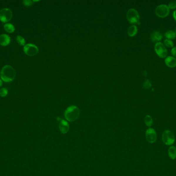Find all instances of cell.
<instances>
[{
  "mask_svg": "<svg viewBox=\"0 0 176 176\" xmlns=\"http://www.w3.org/2000/svg\"><path fill=\"white\" fill-rule=\"evenodd\" d=\"M16 73L13 67L6 65L3 67L1 72V78L5 82H11L15 79Z\"/></svg>",
  "mask_w": 176,
  "mask_h": 176,
  "instance_id": "6da1fadb",
  "label": "cell"
},
{
  "mask_svg": "<svg viewBox=\"0 0 176 176\" xmlns=\"http://www.w3.org/2000/svg\"><path fill=\"white\" fill-rule=\"evenodd\" d=\"M80 111L76 106H71L66 108L64 112V116L68 121H74L79 116Z\"/></svg>",
  "mask_w": 176,
  "mask_h": 176,
  "instance_id": "7a4b0ae2",
  "label": "cell"
},
{
  "mask_svg": "<svg viewBox=\"0 0 176 176\" xmlns=\"http://www.w3.org/2000/svg\"><path fill=\"white\" fill-rule=\"evenodd\" d=\"M127 18L129 22L131 24H140V16L139 13L135 9H129L127 13Z\"/></svg>",
  "mask_w": 176,
  "mask_h": 176,
  "instance_id": "3957f363",
  "label": "cell"
},
{
  "mask_svg": "<svg viewBox=\"0 0 176 176\" xmlns=\"http://www.w3.org/2000/svg\"><path fill=\"white\" fill-rule=\"evenodd\" d=\"M162 141L166 145L172 146L175 143V137L172 131L166 130L162 134Z\"/></svg>",
  "mask_w": 176,
  "mask_h": 176,
  "instance_id": "277c9868",
  "label": "cell"
},
{
  "mask_svg": "<svg viewBox=\"0 0 176 176\" xmlns=\"http://www.w3.org/2000/svg\"><path fill=\"white\" fill-rule=\"evenodd\" d=\"M155 51L157 56L160 58H166L167 55L168 51L165 46L161 42H157L155 46Z\"/></svg>",
  "mask_w": 176,
  "mask_h": 176,
  "instance_id": "5b68a950",
  "label": "cell"
},
{
  "mask_svg": "<svg viewBox=\"0 0 176 176\" xmlns=\"http://www.w3.org/2000/svg\"><path fill=\"white\" fill-rule=\"evenodd\" d=\"M170 9L166 5L162 4L157 6L155 10V13L157 17L164 18L167 17L170 14Z\"/></svg>",
  "mask_w": 176,
  "mask_h": 176,
  "instance_id": "8992f818",
  "label": "cell"
},
{
  "mask_svg": "<svg viewBox=\"0 0 176 176\" xmlns=\"http://www.w3.org/2000/svg\"><path fill=\"white\" fill-rule=\"evenodd\" d=\"M13 17V13L10 9H3L0 11V21L6 23L10 21Z\"/></svg>",
  "mask_w": 176,
  "mask_h": 176,
  "instance_id": "52a82bcc",
  "label": "cell"
},
{
  "mask_svg": "<svg viewBox=\"0 0 176 176\" xmlns=\"http://www.w3.org/2000/svg\"><path fill=\"white\" fill-rule=\"evenodd\" d=\"M24 52L29 56H34L38 54L39 49L37 46L33 44H29L26 45L24 47Z\"/></svg>",
  "mask_w": 176,
  "mask_h": 176,
  "instance_id": "ba28073f",
  "label": "cell"
},
{
  "mask_svg": "<svg viewBox=\"0 0 176 176\" xmlns=\"http://www.w3.org/2000/svg\"><path fill=\"white\" fill-rule=\"evenodd\" d=\"M145 136L148 142L151 144L155 143L157 138L156 131L153 128L148 129L145 133Z\"/></svg>",
  "mask_w": 176,
  "mask_h": 176,
  "instance_id": "9c48e42d",
  "label": "cell"
},
{
  "mask_svg": "<svg viewBox=\"0 0 176 176\" xmlns=\"http://www.w3.org/2000/svg\"><path fill=\"white\" fill-rule=\"evenodd\" d=\"M57 120L59 121V128L60 132L62 134H66L69 130V124L68 122L66 120L60 119V118H57Z\"/></svg>",
  "mask_w": 176,
  "mask_h": 176,
  "instance_id": "30bf717a",
  "label": "cell"
},
{
  "mask_svg": "<svg viewBox=\"0 0 176 176\" xmlns=\"http://www.w3.org/2000/svg\"><path fill=\"white\" fill-rule=\"evenodd\" d=\"M165 63L170 68H175L176 67V58L173 56H167L165 60Z\"/></svg>",
  "mask_w": 176,
  "mask_h": 176,
  "instance_id": "8fae6325",
  "label": "cell"
},
{
  "mask_svg": "<svg viewBox=\"0 0 176 176\" xmlns=\"http://www.w3.org/2000/svg\"><path fill=\"white\" fill-rule=\"evenodd\" d=\"M11 38L6 34H2L0 35V45L2 46L9 45L11 42Z\"/></svg>",
  "mask_w": 176,
  "mask_h": 176,
  "instance_id": "7c38bea8",
  "label": "cell"
},
{
  "mask_svg": "<svg viewBox=\"0 0 176 176\" xmlns=\"http://www.w3.org/2000/svg\"><path fill=\"white\" fill-rule=\"evenodd\" d=\"M163 38V36L159 32H153L151 34V40L153 42H160Z\"/></svg>",
  "mask_w": 176,
  "mask_h": 176,
  "instance_id": "4fadbf2b",
  "label": "cell"
},
{
  "mask_svg": "<svg viewBox=\"0 0 176 176\" xmlns=\"http://www.w3.org/2000/svg\"><path fill=\"white\" fill-rule=\"evenodd\" d=\"M168 153L171 159H175L176 158V147L174 146H170L168 150Z\"/></svg>",
  "mask_w": 176,
  "mask_h": 176,
  "instance_id": "5bb4252c",
  "label": "cell"
},
{
  "mask_svg": "<svg viewBox=\"0 0 176 176\" xmlns=\"http://www.w3.org/2000/svg\"><path fill=\"white\" fill-rule=\"evenodd\" d=\"M138 32V27L135 25H132L129 27L128 30V33L129 36L133 37L137 34Z\"/></svg>",
  "mask_w": 176,
  "mask_h": 176,
  "instance_id": "9a60e30c",
  "label": "cell"
},
{
  "mask_svg": "<svg viewBox=\"0 0 176 176\" xmlns=\"http://www.w3.org/2000/svg\"><path fill=\"white\" fill-rule=\"evenodd\" d=\"M4 27L5 30L9 33H12L15 31V27L11 23H6L4 26Z\"/></svg>",
  "mask_w": 176,
  "mask_h": 176,
  "instance_id": "2e32d148",
  "label": "cell"
},
{
  "mask_svg": "<svg viewBox=\"0 0 176 176\" xmlns=\"http://www.w3.org/2000/svg\"><path fill=\"white\" fill-rule=\"evenodd\" d=\"M165 36L167 40H174L176 37V34L175 32L172 30L168 31L165 33Z\"/></svg>",
  "mask_w": 176,
  "mask_h": 176,
  "instance_id": "e0dca14e",
  "label": "cell"
},
{
  "mask_svg": "<svg viewBox=\"0 0 176 176\" xmlns=\"http://www.w3.org/2000/svg\"><path fill=\"white\" fill-rule=\"evenodd\" d=\"M144 122L147 126L150 127L153 124L152 118L150 115H146L144 118Z\"/></svg>",
  "mask_w": 176,
  "mask_h": 176,
  "instance_id": "ac0fdd59",
  "label": "cell"
},
{
  "mask_svg": "<svg viewBox=\"0 0 176 176\" xmlns=\"http://www.w3.org/2000/svg\"><path fill=\"white\" fill-rule=\"evenodd\" d=\"M152 86L150 81H149V80L146 79L143 84V87L144 89H147L150 88Z\"/></svg>",
  "mask_w": 176,
  "mask_h": 176,
  "instance_id": "d6986e66",
  "label": "cell"
},
{
  "mask_svg": "<svg viewBox=\"0 0 176 176\" xmlns=\"http://www.w3.org/2000/svg\"><path fill=\"white\" fill-rule=\"evenodd\" d=\"M17 41L18 43L21 46H24L25 44V40L21 36H18L17 37Z\"/></svg>",
  "mask_w": 176,
  "mask_h": 176,
  "instance_id": "ffe728a7",
  "label": "cell"
},
{
  "mask_svg": "<svg viewBox=\"0 0 176 176\" xmlns=\"http://www.w3.org/2000/svg\"><path fill=\"white\" fill-rule=\"evenodd\" d=\"M164 45L168 48H172L174 47V43L172 42V40L166 39L164 40Z\"/></svg>",
  "mask_w": 176,
  "mask_h": 176,
  "instance_id": "44dd1931",
  "label": "cell"
},
{
  "mask_svg": "<svg viewBox=\"0 0 176 176\" xmlns=\"http://www.w3.org/2000/svg\"><path fill=\"white\" fill-rule=\"evenodd\" d=\"M8 91L6 88H3L2 89H0V96L4 97L5 96H6L8 94Z\"/></svg>",
  "mask_w": 176,
  "mask_h": 176,
  "instance_id": "7402d4cb",
  "label": "cell"
},
{
  "mask_svg": "<svg viewBox=\"0 0 176 176\" xmlns=\"http://www.w3.org/2000/svg\"><path fill=\"white\" fill-rule=\"evenodd\" d=\"M169 9H176V0L172 1L168 5Z\"/></svg>",
  "mask_w": 176,
  "mask_h": 176,
  "instance_id": "603a6c76",
  "label": "cell"
},
{
  "mask_svg": "<svg viewBox=\"0 0 176 176\" xmlns=\"http://www.w3.org/2000/svg\"><path fill=\"white\" fill-rule=\"evenodd\" d=\"M23 4L26 6H31V5L33 4V1H30V0H25L23 1Z\"/></svg>",
  "mask_w": 176,
  "mask_h": 176,
  "instance_id": "cb8c5ba5",
  "label": "cell"
},
{
  "mask_svg": "<svg viewBox=\"0 0 176 176\" xmlns=\"http://www.w3.org/2000/svg\"><path fill=\"white\" fill-rule=\"evenodd\" d=\"M171 53L173 57L176 58V47L172 48L171 50Z\"/></svg>",
  "mask_w": 176,
  "mask_h": 176,
  "instance_id": "d4e9b609",
  "label": "cell"
},
{
  "mask_svg": "<svg viewBox=\"0 0 176 176\" xmlns=\"http://www.w3.org/2000/svg\"><path fill=\"white\" fill-rule=\"evenodd\" d=\"M173 17H174L175 20L176 21V10L174 11V13H173Z\"/></svg>",
  "mask_w": 176,
  "mask_h": 176,
  "instance_id": "484cf974",
  "label": "cell"
},
{
  "mask_svg": "<svg viewBox=\"0 0 176 176\" xmlns=\"http://www.w3.org/2000/svg\"><path fill=\"white\" fill-rule=\"evenodd\" d=\"M3 85V82L1 80H0V87H1Z\"/></svg>",
  "mask_w": 176,
  "mask_h": 176,
  "instance_id": "4316f807",
  "label": "cell"
},
{
  "mask_svg": "<svg viewBox=\"0 0 176 176\" xmlns=\"http://www.w3.org/2000/svg\"><path fill=\"white\" fill-rule=\"evenodd\" d=\"M175 33L176 34V29H175Z\"/></svg>",
  "mask_w": 176,
  "mask_h": 176,
  "instance_id": "83f0119b",
  "label": "cell"
}]
</instances>
